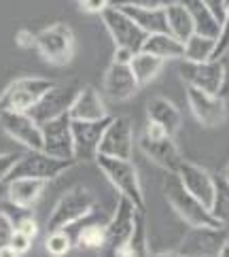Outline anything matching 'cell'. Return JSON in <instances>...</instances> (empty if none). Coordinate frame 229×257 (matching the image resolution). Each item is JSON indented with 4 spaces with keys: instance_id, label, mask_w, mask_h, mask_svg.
Here are the masks:
<instances>
[{
    "instance_id": "52a82bcc",
    "label": "cell",
    "mask_w": 229,
    "mask_h": 257,
    "mask_svg": "<svg viewBox=\"0 0 229 257\" xmlns=\"http://www.w3.org/2000/svg\"><path fill=\"white\" fill-rule=\"evenodd\" d=\"M56 85L45 77H22L11 81L0 94V111H30Z\"/></svg>"
},
{
    "instance_id": "60d3db41",
    "label": "cell",
    "mask_w": 229,
    "mask_h": 257,
    "mask_svg": "<svg viewBox=\"0 0 229 257\" xmlns=\"http://www.w3.org/2000/svg\"><path fill=\"white\" fill-rule=\"evenodd\" d=\"M81 7H83V11H87V13H98L100 15L104 9L111 7V0H83Z\"/></svg>"
},
{
    "instance_id": "8992f818",
    "label": "cell",
    "mask_w": 229,
    "mask_h": 257,
    "mask_svg": "<svg viewBox=\"0 0 229 257\" xmlns=\"http://www.w3.org/2000/svg\"><path fill=\"white\" fill-rule=\"evenodd\" d=\"M229 242L225 225H191L182 236L176 255L182 257H218Z\"/></svg>"
},
{
    "instance_id": "30bf717a",
    "label": "cell",
    "mask_w": 229,
    "mask_h": 257,
    "mask_svg": "<svg viewBox=\"0 0 229 257\" xmlns=\"http://www.w3.org/2000/svg\"><path fill=\"white\" fill-rule=\"evenodd\" d=\"M111 115L104 119H94V121H85V119H72V141H75V160L79 164L96 162L100 155V143H102L104 130L111 123Z\"/></svg>"
},
{
    "instance_id": "ffe728a7",
    "label": "cell",
    "mask_w": 229,
    "mask_h": 257,
    "mask_svg": "<svg viewBox=\"0 0 229 257\" xmlns=\"http://www.w3.org/2000/svg\"><path fill=\"white\" fill-rule=\"evenodd\" d=\"M68 115H70V119H85V121H94V119L108 117V111H106V104H104L102 96L96 91V87L87 85L77 94Z\"/></svg>"
},
{
    "instance_id": "d590c367",
    "label": "cell",
    "mask_w": 229,
    "mask_h": 257,
    "mask_svg": "<svg viewBox=\"0 0 229 257\" xmlns=\"http://www.w3.org/2000/svg\"><path fill=\"white\" fill-rule=\"evenodd\" d=\"M174 0H111L113 7H136V9H166Z\"/></svg>"
},
{
    "instance_id": "1f68e13d",
    "label": "cell",
    "mask_w": 229,
    "mask_h": 257,
    "mask_svg": "<svg viewBox=\"0 0 229 257\" xmlns=\"http://www.w3.org/2000/svg\"><path fill=\"white\" fill-rule=\"evenodd\" d=\"M72 246H75V240L70 238V234L66 232V229H53V232H49L47 240H45V249H47V253L56 255V257L66 255Z\"/></svg>"
},
{
    "instance_id": "f6af8a7d",
    "label": "cell",
    "mask_w": 229,
    "mask_h": 257,
    "mask_svg": "<svg viewBox=\"0 0 229 257\" xmlns=\"http://www.w3.org/2000/svg\"><path fill=\"white\" fill-rule=\"evenodd\" d=\"M7 198V181H0V200Z\"/></svg>"
},
{
    "instance_id": "2e32d148",
    "label": "cell",
    "mask_w": 229,
    "mask_h": 257,
    "mask_svg": "<svg viewBox=\"0 0 229 257\" xmlns=\"http://www.w3.org/2000/svg\"><path fill=\"white\" fill-rule=\"evenodd\" d=\"M132 151H134V132L130 117H113L108 127L104 130L102 143H100V155L132 160Z\"/></svg>"
},
{
    "instance_id": "e575fe53",
    "label": "cell",
    "mask_w": 229,
    "mask_h": 257,
    "mask_svg": "<svg viewBox=\"0 0 229 257\" xmlns=\"http://www.w3.org/2000/svg\"><path fill=\"white\" fill-rule=\"evenodd\" d=\"M229 53V7L225 13V20L221 24V32L216 36V49H214V58L212 60H221L223 56Z\"/></svg>"
},
{
    "instance_id": "bcb514c9",
    "label": "cell",
    "mask_w": 229,
    "mask_h": 257,
    "mask_svg": "<svg viewBox=\"0 0 229 257\" xmlns=\"http://www.w3.org/2000/svg\"><path fill=\"white\" fill-rule=\"evenodd\" d=\"M223 174H225V177L229 179V164H227V168H225V172H223Z\"/></svg>"
},
{
    "instance_id": "cb8c5ba5",
    "label": "cell",
    "mask_w": 229,
    "mask_h": 257,
    "mask_svg": "<svg viewBox=\"0 0 229 257\" xmlns=\"http://www.w3.org/2000/svg\"><path fill=\"white\" fill-rule=\"evenodd\" d=\"M121 9L140 26L146 34L170 32L166 9H136V7H121Z\"/></svg>"
},
{
    "instance_id": "277c9868",
    "label": "cell",
    "mask_w": 229,
    "mask_h": 257,
    "mask_svg": "<svg viewBox=\"0 0 229 257\" xmlns=\"http://www.w3.org/2000/svg\"><path fill=\"white\" fill-rule=\"evenodd\" d=\"M75 160H60L53 158V155L45 153L43 149H26L17 164L13 166L11 174L7 177V181L11 179H43V181H51L62 177L64 172H68L72 166H75Z\"/></svg>"
},
{
    "instance_id": "4fadbf2b",
    "label": "cell",
    "mask_w": 229,
    "mask_h": 257,
    "mask_svg": "<svg viewBox=\"0 0 229 257\" xmlns=\"http://www.w3.org/2000/svg\"><path fill=\"white\" fill-rule=\"evenodd\" d=\"M178 72L182 81L191 87L218 94L223 85V62L221 60H206V62H191L180 60Z\"/></svg>"
},
{
    "instance_id": "5b68a950",
    "label": "cell",
    "mask_w": 229,
    "mask_h": 257,
    "mask_svg": "<svg viewBox=\"0 0 229 257\" xmlns=\"http://www.w3.org/2000/svg\"><path fill=\"white\" fill-rule=\"evenodd\" d=\"M96 164L100 166L102 174L111 181V185L119 191V194L130 198L140 210H144V196H142V185H140V174L132 164V160L98 155Z\"/></svg>"
},
{
    "instance_id": "9a60e30c",
    "label": "cell",
    "mask_w": 229,
    "mask_h": 257,
    "mask_svg": "<svg viewBox=\"0 0 229 257\" xmlns=\"http://www.w3.org/2000/svg\"><path fill=\"white\" fill-rule=\"evenodd\" d=\"M70 115L41 123L43 130V151L60 160H75V141H72ZM77 162V160H75Z\"/></svg>"
},
{
    "instance_id": "836d02e7",
    "label": "cell",
    "mask_w": 229,
    "mask_h": 257,
    "mask_svg": "<svg viewBox=\"0 0 229 257\" xmlns=\"http://www.w3.org/2000/svg\"><path fill=\"white\" fill-rule=\"evenodd\" d=\"M0 213H3L9 221L13 223V227L20 225L24 219H28L32 217V208H26V206H20V204H15L13 200H9V198H3L0 200Z\"/></svg>"
},
{
    "instance_id": "9c48e42d",
    "label": "cell",
    "mask_w": 229,
    "mask_h": 257,
    "mask_svg": "<svg viewBox=\"0 0 229 257\" xmlns=\"http://www.w3.org/2000/svg\"><path fill=\"white\" fill-rule=\"evenodd\" d=\"M100 17H102V24L106 26L108 34L113 36L117 47H127V49H134V51L142 49V45H144L149 34H146L121 7L111 5L100 13Z\"/></svg>"
},
{
    "instance_id": "44dd1931",
    "label": "cell",
    "mask_w": 229,
    "mask_h": 257,
    "mask_svg": "<svg viewBox=\"0 0 229 257\" xmlns=\"http://www.w3.org/2000/svg\"><path fill=\"white\" fill-rule=\"evenodd\" d=\"M45 185H47V181H43V179H28V177L11 179V181H7V198L13 200L20 206L34 208V204L43 196Z\"/></svg>"
},
{
    "instance_id": "d4e9b609",
    "label": "cell",
    "mask_w": 229,
    "mask_h": 257,
    "mask_svg": "<svg viewBox=\"0 0 229 257\" xmlns=\"http://www.w3.org/2000/svg\"><path fill=\"white\" fill-rule=\"evenodd\" d=\"M166 15H168V28H170V32L176 36L178 41L185 43L189 36L195 32L193 17H191L189 9L182 5L180 0H174L172 5L166 7Z\"/></svg>"
},
{
    "instance_id": "ee69618b",
    "label": "cell",
    "mask_w": 229,
    "mask_h": 257,
    "mask_svg": "<svg viewBox=\"0 0 229 257\" xmlns=\"http://www.w3.org/2000/svg\"><path fill=\"white\" fill-rule=\"evenodd\" d=\"M221 62H223V85H221V91H218V94L227 100L229 98V56H223Z\"/></svg>"
},
{
    "instance_id": "6da1fadb",
    "label": "cell",
    "mask_w": 229,
    "mask_h": 257,
    "mask_svg": "<svg viewBox=\"0 0 229 257\" xmlns=\"http://www.w3.org/2000/svg\"><path fill=\"white\" fill-rule=\"evenodd\" d=\"M163 196H166L170 208L176 213L189 227L191 225H221L212 217L210 208L199 202L193 194H189L180 183L176 172H168V179L163 183Z\"/></svg>"
},
{
    "instance_id": "b9f144b4",
    "label": "cell",
    "mask_w": 229,
    "mask_h": 257,
    "mask_svg": "<svg viewBox=\"0 0 229 257\" xmlns=\"http://www.w3.org/2000/svg\"><path fill=\"white\" fill-rule=\"evenodd\" d=\"M136 53H138V51L127 49V47H115L113 62H119V64H132V60H134Z\"/></svg>"
},
{
    "instance_id": "4316f807",
    "label": "cell",
    "mask_w": 229,
    "mask_h": 257,
    "mask_svg": "<svg viewBox=\"0 0 229 257\" xmlns=\"http://www.w3.org/2000/svg\"><path fill=\"white\" fill-rule=\"evenodd\" d=\"M115 255H119V257H144V255H149L144 210H138V217H136V223H134V229H132V236L127 238V242Z\"/></svg>"
},
{
    "instance_id": "e0dca14e",
    "label": "cell",
    "mask_w": 229,
    "mask_h": 257,
    "mask_svg": "<svg viewBox=\"0 0 229 257\" xmlns=\"http://www.w3.org/2000/svg\"><path fill=\"white\" fill-rule=\"evenodd\" d=\"M79 91H75L68 85H53L47 94H45L39 102H36L30 108V115L36 119L39 123L45 121H51V119H58L62 115H68L70 113V106L75 102Z\"/></svg>"
},
{
    "instance_id": "7a4b0ae2",
    "label": "cell",
    "mask_w": 229,
    "mask_h": 257,
    "mask_svg": "<svg viewBox=\"0 0 229 257\" xmlns=\"http://www.w3.org/2000/svg\"><path fill=\"white\" fill-rule=\"evenodd\" d=\"M94 208H96V196L87 187H81V185L72 187L53 206L51 215L47 219V232L66 229L70 225L79 223L81 219H85L94 213Z\"/></svg>"
},
{
    "instance_id": "603a6c76",
    "label": "cell",
    "mask_w": 229,
    "mask_h": 257,
    "mask_svg": "<svg viewBox=\"0 0 229 257\" xmlns=\"http://www.w3.org/2000/svg\"><path fill=\"white\" fill-rule=\"evenodd\" d=\"M142 51H149L161 60H182L185 58V43L178 41L172 32L149 34L142 45Z\"/></svg>"
},
{
    "instance_id": "ac0fdd59",
    "label": "cell",
    "mask_w": 229,
    "mask_h": 257,
    "mask_svg": "<svg viewBox=\"0 0 229 257\" xmlns=\"http://www.w3.org/2000/svg\"><path fill=\"white\" fill-rule=\"evenodd\" d=\"M176 174L189 194H193L199 202H204L210 208L212 198H214V174L191 162H182V166L178 168Z\"/></svg>"
},
{
    "instance_id": "484cf974",
    "label": "cell",
    "mask_w": 229,
    "mask_h": 257,
    "mask_svg": "<svg viewBox=\"0 0 229 257\" xmlns=\"http://www.w3.org/2000/svg\"><path fill=\"white\" fill-rule=\"evenodd\" d=\"M180 3L189 9L191 17H193L195 32L216 39L218 32H221V22L210 13V9L204 5V0H180Z\"/></svg>"
},
{
    "instance_id": "5bb4252c",
    "label": "cell",
    "mask_w": 229,
    "mask_h": 257,
    "mask_svg": "<svg viewBox=\"0 0 229 257\" xmlns=\"http://www.w3.org/2000/svg\"><path fill=\"white\" fill-rule=\"evenodd\" d=\"M138 210L140 208L136 206L130 198L119 196L115 213L111 217V221L106 223V246H108V253H111V255H115L127 242V238L132 236L136 217H138ZM106 246H104V249H106Z\"/></svg>"
},
{
    "instance_id": "f546056e",
    "label": "cell",
    "mask_w": 229,
    "mask_h": 257,
    "mask_svg": "<svg viewBox=\"0 0 229 257\" xmlns=\"http://www.w3.org/2000/svg\"><path fill=\"white\" fill-rule=\"evenodd\" d=\"M210 213L221 225H229V179L225 174H214V198Z\"/></svg>"
},
{
    "instance_id": "f1b7e54d",
    "label": "cell",
    "mask_w": 229,
    "mask_h": 257,
    "mask_svg": "<svg viewBox=\"0 0 229 257\" xmlns=\"http://www.w3.org/2000/svg\"><path fill=\"white\" fill-rule=\"evenodd\" d=\"M214 49H216V39L206 34L193 32L185 41V58L182 60H191V62H206L214 58Z\"/></svg>"
},
{
    "instance_id": "83f0119b",
    "label": "cell",
    "mask_w": 229,
    "mask_h": 257,
    "mask_svg": "<svg viewBox=\"0 0 229 257\" xmlns=\"http://www.w3.org/2000/svg\"><path fill=\"white\" fill-rule=\"evenodd\" d=\"M163 64H166V60H161V58H157V56H153V53H149V51H138L134 56V60H132V70H134V75H136V79H138V83H140V87L142 85H146V83H151V81L155 79L161 72V68H163Z\"/></svg>"
},
{
    "instance_id": "f35d334b",
    "label": "cell",
    "mask_w": 229,
    "mask_h": 257,
    "mask_svg": "<svg viewBox=\"0 0 229 257\" xmlns=\"http://www.w3.org/2000/svg\"><path fill=\"white\" fill-rule=\"evenodd\" d=\"M13 232H15L13 223L9 221V219H7L3 213H0V249H3V246H7V244H9V240H11Z\"/></svg>"
},
{
    "instance_id": "7c38bea8",
    "label": "cell",
    "mask_w": 229,
    "mask_h": 257,
    "mask_svg": "<svg viewBox=\"0 0 229 257\" xmlns=\"http://www.w3.org/2000/svg\"><path fill=\"white\" fill-rule=\"evenodd\" d=\"M187 104L204 127H218L227 121V102L221 94H210L187 85Z\"/></svg>"
},
{
    "instance_id": "d6a6232c",
    "label": "cell",
    "mask_w": 229,
    "mask_h": 257,
    "mask_svg": "<svg viewBox=\"0 0 229 257\" xmlns=\"http://www.w3.org/2000/svg\"><path fill=\"white\" fill-rule=\"evenodd\" d=\"M32 240H34V238H30L28 234L15 229L13 236H11V240H9V244L0 249V257H20V255H26L30 251Z\"/></svg>"
},
{
    "instance_id": "74e56055",
    "label": "cell",
    "mask_w": 229,
    "mask_h": 257,
    "mask_svg": "<svg viewBox=\"0 0 229 257\" xmlns=\"http://www.w3.org/2000/svg\"><path fill=\"white\" fill-rule=\"evenodd\" d=\"M15 45L20 49H36V34L30 30H20L15 34Z\"/></svg>"
},
{
    "instance_id": "8fae6325",
    "label": "cell",
    "mask_w": 229,
    "mask_h": 257,
    "mask_svg": "<svg viewBox=\"0 0 229 257\" xmlns=\"http://www.w3.org/2000/svg\"><path fill=\"white\" fill-rule=\"evenodd\" d=\"M0 130L26 149H43L41 123L28 111H0Z\"/></svg>"
},
{
    "instance_id": "4dcf8cb0",
    "label": "cell",
    "mask_w": 229,
    "mask_h": 257,
    "mask_svg": "<svg viewBox=\"0 0 229 257\" xmlns=\"http://www.w3.org/2000/svg\"><path fill=\"white\" fill-rule=\"evenodd\" d=\"M75 242L79 246H83V249H91V251L104 249L106 246V223H89V225H85L77 234Z\"/></svg>"
},
{
    "instance_id": "ab89813d",
    "label": "cell",
    "mask_w": 229,
    "mask_h": 257,
    "mask_svg": "<svg viewBox=\"0 0 229 257\" xmlns=\"http://www.w3.org/2000/svg\"><path fill=\"white\" fill-rule=\"evenodd\" d=\"M204 5L210 9V13L223 24L225 13H227V0H204Z\"/></svg>"
},
{
    "instance_id": "c3c4849f",
    "label": "cell",
    "mask_w": 229,
    "mask_h": 257,
    "mask_svg": "<svg viewBox=\"0 0 229 257\" xmlns=\"http://www.w3.org/2000/svg\"><path fill=\"white\" fill-rule=\"evenodd\" d=\"M79 3H83V0H79Z\"/></svg>"
},
{
    "instance_id": "7bdbcfd3",
    "label": "cell",
    "mask_w": 229,
    "mask_h": 257,
    "mask_svg": "<svg viewBox=\"0 0 229 257\" xmlns=\"http://www.w3.org/2000/svg\"><path fill=\"white\" fill-rule=\"evenodd\" d=\"M15 229H20V232H24V234H28L30 238H36V234H39V225H36V221H34V215L32 217H28V219H24V221L17 225Z\"/></svg>"
},
{
    "instance_id": "7dc6e473",
    "label": "cell",
    "mask_w": 229,
    "mask_h": 257,
    "mask_svg": "<svg viewBox=\"0 0 229 257\" xmlns=\"http://www.w3.org/2000/svg\"><path fill=\"white\" fill-rule=\"evenodd\" d=\"M227 7H229V0H227Z\"/></svg>"
},
{
    "instance_id": "8d00e7d4",
    "label": "cell",
    "mask_w": 229,
    "mask_h": 257,
    "mask_svg": "<svg viewBox=\"0 0 229 257\" xmlns=\"http://www.w3.org/2000/svg\"><path fill=\"white\" fill-rule=\"evenodd\" d=\"M22 153H0V181H7Z\"/></svg>"
},
{
    "instance_id": "3957f363",
    "label": "cell",
    "mask_w": 229,
    "mask_h": 257,
    "mask_svg": "<svg viewBox=\"0 0 229 257\" xmlns=\"http://www.w3.org/2000/svg\"><path fill=\"white\" fill-rule=\"evenodd\" d=\"M140 149L146 158L166 172H178L182 162H185L176 143H174V136L151 121L144 125V130L140 134Z\"/></svg>"
},
{
    "instance_id": "7402d4cb",
    "label": "cell",
    "mask_w": 229,
    "mask_h": 257,
    "mask_svg": "<svg viewBox=\"0 0 229 257\" xmlns=\"http://www.w3.org/2000/svg\"><path fill=\"white\" fill-rule=\"evenodd\" d=\"M146 117H149L151 123H157L172 136L176 134V130L180 127V121H182L178 106L170 102L168 98H151L149 104H146Z\"/></svg>"
},
{
    "instance_id": "ba28073f",
    "label": "cell",
    "mask_w": 229,
    "mask_h": 257,
    "mask_svg": "<svg viewBox=\"0 0 229 257\" xmlns=\"http://www.w3.org/2000/svg\"><path fill=\"white\" fill-rule=\"evenodd\" d=\"M36 51L53 66H66L75 53V34L66 24H51L36 32Z\"/></svg>"
},
{
    "instance_id": "d6986e66",
    "label": "cell",
    "mask_w": 229,
    "mask_h": 257,
    "mask_svg": "<svg viewBox=\"0 0 229 257\" xmlns=\"http://www.w3.org/2000/svg\"><path fill=\"white\" fill-rule=\"evenodd\" d=\"M140 89V83L136 79L130 64L111 62L104 75V91L111 100H130Z\"/></svg>"
}]
</instances>
